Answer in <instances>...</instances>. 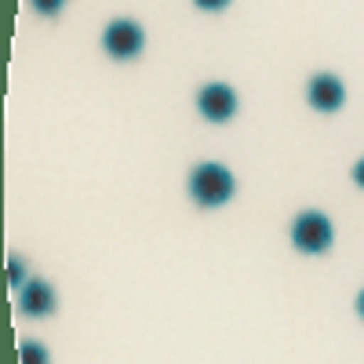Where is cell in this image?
<instances>
[{"label":"cell","instance_id":"1","mask_svg":"<svg viewBox=\"0 0 364 364\" xmlns=\"http://www.w3.org/2000/svg\"><path fill=\"white\" fill-rule=\"evenodd\" d=\"M237 190V178L226 164L219 161H204L190 171V197L200 208H223Z\"/></svg>","mask_w":364,"mask_h":364},{"label":"cell","instance_id":"2","mask_svg":"<svg viewBox=\"0 0 364 364\" xmlns=\"http://www.w3.org/2000/svg\"><path fill=\"white\" fill-rule=\"evenodd\" d=\"M102 48H106L109 58H117V63H132V58H139L142 48H146V33L135 18H113L102 29Z\"/></svg>","mask_w":364,"mask_h":364},{"label":"cell","instance_id":"3","mask_svg":"<svg viewBox=\"0 0 364 364\" xmlns=\"http://www.w3.org/2000/svg\"><path fill=\"white\" fill-rule=\"evenodd\" d=\"M331 240H336V230H331L328 215L321 211H299V219L291 223V245L306 255H321L331 248Z\"/></svg>","mask_w":364,"mask_h":364},{"label":"cell","instance_id":"4","mask_svg":"<svg viewBox=\"0 0 364 364\" xmlns=\"http://www.w3.org/2000/svg\"><path fill=\"white\" fill-rule=\"evenodd\" d=\"M197 109L204 120L211 124H226V120L237 113V91L230 84H204L197 95Z\"/></svg>","mask_w":364,"mask_h":364},{"label":"cell","instance_id":"5","mask_svg":"<svg viewBox=\"0 0 364 364\" xmlns=\"http://www.w3.org/2000/svg\"><path fill=\"white\" fill-rule=\"evenodd\" d=\"M306 99H310V106L321 109V113H336V109L346 102V87H343V80H339L336 73H317V77H310V84H306Z\"/></svg>","mask_w":364,"mask_h":364},{"label":"cell","instance_id":"6","mask_svg":"<svg viewBox=\"0 0 364 364\" xmlns=\"http://www.w3.org/2000/svg\"><path fill=\"white\" fill-rule=\"evenodd\" d=\"M18 306H22V314H29V317H48L51 310H55V288L48 284V281H26L22 288H18Z\"/></svg>","mask_w":364,"mask_h":364},{"label":"cell","instance_id":"7","mask_svg":"<svg viewBox=\"0 0 364 364\" xmlns=\"http://www.w3.org/2000/svg\"><path fill=\"white\" fill-rule=\"evenodd\" d=\"M18 357H22V364H48V350L37 343H22Z\"/></svg>","mask_w":364,"mask_h":364},{"label":"cell","instance_id":"8","mask_svg":"<svg viewBox=\"0 0 364 364\" xmlns=\"http://www.w3.org/2000/svg\"><path fill=\"white\" fill-rule=\"evenodd\" d=\"M22 277H26V273H22V259H8V281H11L15 288H22V284H26Z\"/></svg>","mask_w":364,"mask_h":364},{"label":"cell","instance_id":"9","mask_svg":"<svg viewBox=\"0 0 364 364\" xmlns=\"http://www.w3.org/2000/svg\"><path fill=\"white\" fill-rule=\"evenodd\" d=\"M29 4H33V11H41V15H55L66 0H29Z\"/></svg>","mask_w":364,"mask_h":364},{"label":"cell","instance_id":"10","mask_svg":"<svg viewBox=\"0 0 364 364\" xmlns=\"http://www.w3.org/2000/svg\"><path fill=\"white\" fill-rule=\"evenodd\" d=\"M193 4L204 11H223V8H230V0H193Z\"/></svg>","mask_w":364,"mask_h":364},{"label":"cell","instance_id":"11","mask_svg":"<svg viewBox=\"0 0 364 364\" xmlns=\"http://www.w3.org/2000/svg\"><path fill=\"white\" fill-rule=\"evenodd\" d=\"M353 182L364 190V161H357V164H353Z\"/></svg>","mask_w":364,"mask_h":364},{"label":"cell","instance_id":"12","mask_svg":"<svg viewBox=\"0 0 364 364\" xmlns=\"http://www.w3.org/2000/svg\"><path fill=\"white\" fill-rule=\"evenodd\" d=\"M357 314H360V317H364V291H360V295H357Z\"/></svg>","mask_w":364,"mask_h":364}]
</instances>
